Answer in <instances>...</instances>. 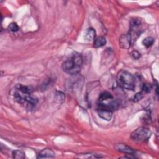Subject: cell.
Listing matches in <instances>:
<instances>
[{"label": "cell", "mask_w": 159, "mask_h": 159, "mask_svg": "<svg viewBox=\"0 0 159 159\" xmlns=\"http://www.w3.org/2000/svg\"><path fill=\"white\" fill-rule=\"evenodd\" d=\"M82 64L83 58L81 55L77 52H75L70 58L66 60L62 63V69L65 73L70 75H76L80 73Z\"/></svg>", "instance_id": "obj_1"}, {"label": "cell", "mask_w": 159, "mask_h": 159, "mask_svg": "<svg viewBox=\"0 0 159 159\" xmlns=\"http://www.w3.org/2000/svg\"><path fill=\"white\" fill-rule=\"evenodd\" d=\"M117 81L119 84L123 88L128 90H134L135 78L127 71H121L117 75Z\"/></svg>", "instance_id": "obj_2"}, {"label": "cell", "mask_w": 159, "mask_h": 159, "mask_svg": "<svg viewBox=\"0 0 159 159\" xmlns=\"http://www.w3.org/2000/svg\"><path fill=\"white\" fill-rule=\"evenodd\" d=\"M15 100L21 104L25 105L26 107L32 108L37 103V99L32 95V93H25L16 90L14 93Z\"/></svg>", "instance_id": "obj_3"}, {"label": "cell", "mask_w": 159, "mask_h": 159, "mask_svg": "<svg viewBox=\"0 0 159 159\" xmlns=\"http://www.w3.org/2000/svg\"><path fill=\"white\" fill-rule=\"evenodd\" d=\"M151 134V131L148 128L139 127L132 132L130 137L135 142H143L150 138Z\"/></svg>", "instance_id": "obj_4"}, {"label": "cell", "mask_w": 159, "mask_h": 159, "mask_svg": "<svg viewBox=\"0 0 159 159\" xmlns=\"http://www.w3.org/2000/svg\"><path fill=\"white\" fill-rule=\"evenodd\" d=\"M84 77L80 75H71V78L67 80L66 83V88L68 91H76L81 88L84 83Z\"/></svg>", "instance_id": "obj_5"}, {"label": "cell", "mask_w": 159, "mask_h": 159, "mask_svg": "<svg viewBox=\"0 0 159 159\" xmlns=\"http://www.w3.org/2000/svg\"><path fill=\"white\" fill-rule=\"evenodd\" d=\"M97 111L99 116L102 119L109 121L112 116V110L104 102H98Z\"/></svg>", "instance_id": "obj_6"}, {"label": "cell", "mask_w": 159, "mask_h": 159, "mask_svg": "<svg viewBox=\"0 0 159 159\" xmlns=\"http://www.w3.org/2000/svg\"><path fill=\"white\" fill-rule=\"evenodd\" d=\"M119 43L121 48L125 49L129 48L132 43V39L129 34L122 35L119 38Z\"/></svg>", "instance_id": "obj_7"}, {"label": "cell", "mask_w": 159, "mask_h": 159, "mask_svg": "<svg viewBox=\"0 0 159 159\" xmlns=\"http://www.w3.org/2000/svg\"><path fill=\"white\" fill-rule=\"evenodd\" d=\"M114 148L117 151L126 153L127 155H133L135 153V151L130 147L122 143H116L114 145Z\"/></svg>", "instance_id": "obj_8"}, {"label": "cell", "mask_w": 159, "mask_h": 159, "mask_svg": "<svg viewBox=\"0 0 159 159\" xmlns=\"http://www.w3.org/2000/svg\"><path fill=\"white\" fill-rule=\"evenodd\" d=\"M55 157V152L49 148H43L38 154L37 158H52Z\"/></svg>", "instance_id": "obj_9"}, {"label": "cell", "mask_w": 159, "mask_h": 159, "mask_svg": "<svg viewBox=\"0 0 159 159\" xmlns=\"http://www.w3.org/2000/svg\"><path fill=\"white\" fill-rule=\"evenodd\" d=\"M96 37V31L92 27H89L86 29L84 33V39L86 41L91 42L93 41Z\"/></svg>", "instance_id": "obj_10"}, {"label": "cell", "mask_w": 159, "mask_h": 159, "mask_svg": "<svg viewBox=\"0 0 159 159\" xmlns=\"http://www.w3.org/2000/svg\"><path fill=\"white\" fill-rule=\"evenodd\" d=\"M106 43V40L104 37L100 36L94 39V47L95 48H99L103 47Z\"/></svg>", "instance_id": "obj_11"}, {"label": "cell", "mask_w": 159, "mask_h": 159, "mask_svg": "<svg viewBox=\"0 0 159 159\" xmlns=\"http://www.w3.org/2000/svg\"><path fill=\"white\" fill-rule=\"evenodd\" d=\"M112 98H113V96H112V95L110 93L105 91V92L102 93L100 94V96L99 97V99H98V102L105 101L112 99Z\"/></svg>", "instance_id": "obj_12"}, {"label": "cell", "mask_w": 159, "mask_h": 159, "mask_svg": "<svg viewBox=\"0 0 159 159\" xmlns=\"http://www.w3.org/2000/svg\"><path fill=\"white\" fill-rule=\"evenodd\" d=\"M12 157L17 159H24L25 158V153L22 150H16L12 152Z\"/></svg>", "instance_id": "obj_13"}, {"label": "cell", "mask_w": 159, "mask_h": 159, "mask_svg": "<svg viewBox=\"0 0 159 159\" xmlns=\"http://www.w3.org/2000/svg\"><path fill=\"white\" fill-rule=\"evenodd\" d=\"M143 45H144L145 47L148 48L151 47L153 43H154V39L151 37H145L142 42Z\"/></svg>", "instance_id": "obj_14"}, {"label": "cell", "mask_w": 159, "mask_h": 159, "mask_svg": "<svg viewBox=\"0 0 159 159\" xmlns=\"http://www.w3.org/2000/svg\"><path fill=\"white\" fill-rule=\"evenodd\" d=\"M19 26L16 22H11L9 24L7 27V29L9 31L12 32H16L19 30Z\"/></svg>", "instance_id": "obj_15"}, {"label": "cell", "mask_w": 159, "mask_h": 159, "mask_svg": "<svg viewBox=\"0 0 159 159\" xmlns=\"http://www.w3.org/2000/svg\"><path fill=\"white\" fill-rule=\"evenodd\" d=\"M80 158H101L102 157L101 156L96 154V153H85L84 156H79Z\"/></svg>", "instance_id": "obj_16"}, {"label": "cell", "mask_w": 159, "mask_h": 159, "mask_svg": "<svg viewBox=\"0 0 159 159\" xmlns=\"http://www.w3.org/2000/svg\"><path fill=\"white\" fill-rule=\"evenodd\" d=\"M144 95H145V93H144L142 91H141L140 92L137 93L134 96V102H137V101L141 100V99L143 98Z\"/></svg>", "instance_id": "obj_17"}, {"label": "cell", "mask_w": 159, "mask_h": 159, "mask_svg": "<svg viewBox=\"0 0 159 159\" xmlns=\"http://www.w3.org/2000/svg\"><path fill=\"white\" fill-rule=\"evenodd\" d=\"M130 55H131L132 58L135 60H138L141 57V54L137 50L132 51L130 53Z\"/></svg>", "instance_id": "obj_18"}, {"label": "cell", "mask_w": 159, "mask_h": 159, "mask_svg": "<svg viewBox=\"0 0 159 159\" xmlns=\"http://www.w3.org/2000/svg\"><path fill=\"white\" fill-rule=\"evenodd\" d=\"M150 89H151L150 85H149L148 84H143L141 91H142L145 94H146V93H149L150 91Z\"/></svg>", "instance_id": "obj_19"}]
</instances>
